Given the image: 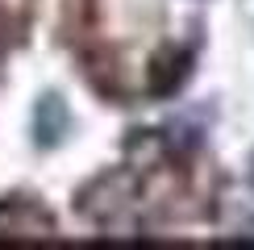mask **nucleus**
I'll return each mask as SVG.
<instances>
[{"instance_id": "f257e3e1", "label": "nucleus", "mask_w": 254, "mask_h": 250, "mask_svg": "<svg viewBox=\"0 0 254 250\" xmlns=\"http://www.w3.org/2000/svg\"><path fill=\"white\" fill-rule=\"evenodd\" d=\"M55 217L29 196H4L0 200V238H50Z\"/></svg>"}, {"instance_id": "f03ea898", "label": "nucleus", "mask_w": 254, "mask_h": 250, "mask_svg": "<svg viewBox=\"0 0 254 250\" xmlns=\"http://www.w3.org/2000/svg\"><path fill=\"white\" fill-rule=\"evenodd\" d=\"M192 75V50L188 46H163L154 50L150 67H146V92L150 96H175Z\"/></svg>"}, {"instance_id": "7ed1b4c3", "label": "nucleus", "mask_w": 254, "mask_h": 250, "mask_svg": "<svg viewBox=\"0 0 254 250\" xmlns=\"http://www.w3.org/2000/svg\"><path fill=\"white\" fill-rule=\"evenodd\" d=\"M34 129H38V146H59L71 129V113L63 104L59 92H46L38 96V109H34Z\"/></svg>"}, {"instance_id": "20e7f679", "label": "nucleus", "mask_w": 254, "mask_h": 250, "mask_svg": "<svg viewBox=\"0 0 254 250\" xmlns=\"http://www.w3.org/2000/svg\"><path fill=\"white\" fill-rule=\"evenodd\" d=\"M250 184H254V154H250Z\"/></svg>"}]
</instances>
